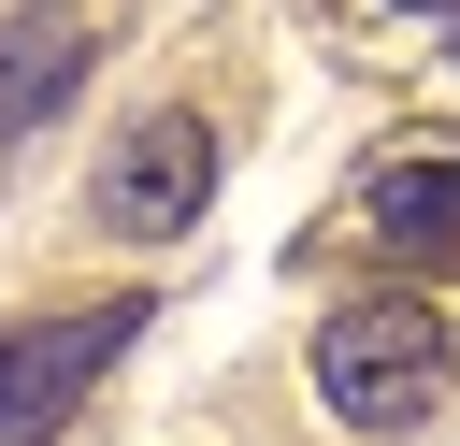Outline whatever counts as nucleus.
Listing matches in <instances>:
<instances>
[{
    "label": "nucleus",
    "mask_w": 460,
    "mask_h": 446,
    "mask_svg": "<svg viewBox=\"0 0 460 446\" xmlns=\"http://www.w3.org/2000/svg\"><path fill=\"white\" fill-rule=\"evenodd\" d=\"M402 14H446V29H460V0H402Z\"/></svg>",
    "instance_id": "obj_6"
},
{
    "label": "nucleus",
    "mask_w": 460,
    "mask_h": 446,
    "mask_svg": "<svg viewBox=\"0 0 460 446\" xmlns=\"http://www.w3.org/2000/svg\"><path fill=\"white\" fill-rule=\"evenodd\" d=\"M129 331H144V302H86V317H29V331H0V446H58V417L115 374Z\"/></svg>",
    "instance_id": "obj_3"
},
{
    "label": "nucleus",
    "mask_w": 460,
    "mask_h": 446,
    "mask_svg": "<svg viewBox=\"0 0 460 446\" xmlns=\"http://www.w3.org/2000/svg\"><path fill=\"white\" fill-rule=\"evenodd\" d=\"M446 43H460V29H446Z\"/></svg>",
    "instance_id": "obj_7"
},
{
    "label": "nucleus",
    "mask_w": 460,
    "mask_h": 446,
    "mask_svg": "<svg viewBox=\"0 0 460 446\" xmlns=\"http://www.w3.org/2000/svg\"><path fill=\"white\" fill-rule=\"evenodd\" d=\"M446 374H460V331H446L431 302H402V288L316 317V403H331L345 432H417V417L446 403Z\"/></svg>",
    "instance_id": "obj_1"
},
{
    "label": "nucleus",
    "mask_w": 460,
    "mask_h": 446,
    "mask_svg": "<svg viewBox=\"0 0 460 446\" xmlns=\"http://www.w3.org/2000/svg\"><path fill=\"white\" fill-rule=\"evenodd\" d=\"M359 230H374L388 259H446V273H460V144H446V158H374V173H359Z\"/></svg>",
    "instance_id": "obj_4"
},
{
    "label": "nucleus",
    "mask_w": 460,
    "mask_h": 446,
    "mask_svg": "<svg viewBox=\"0 0 460 446\" xmlns=\"http://www.w3.org/2000/svg\"><path fill=\"white\" fill-rule=\"evenodd\" d=\"M86 72V29L72 14H29V29H0V129H29V115H58V86Z\"/></svg>",
    "instance_id": "obj_5"
},
{
    "label": "nucleus",
    "mask_w": 460,
    "mask_h": 446,
    "mask_svg": "<svg viewBox=\"0 0 460 446\" xmlns=\"http://www.w3.org/2000/svg\"><path fill=\"white\" fill-rule=\"evenodd\" d=\"M101 216H115L129 245H172V230H201V216H216V115H187V101H144V115L101 144Z\"/></svg>",
    "instance_id": "obj_2"
}]
</instances>
